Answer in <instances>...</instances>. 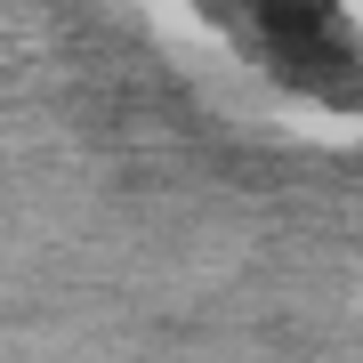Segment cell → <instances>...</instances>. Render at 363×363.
<instances>
[{
	"label": "cell",
	"instance_id": "1",
	"mask_svg": "<svg viewBox=\"0 0 363 363\" xmlns=\"http://www.w3.org/2000/svg\"><path fill=\"white\" fill-rule=\"evenodd\" d=\"M202 9L242 40V57H259L291 89H307L323 105L363 89V33H355L347 0H202Z\"/></svg>",
	"mask_w": 363,
	"mask_h": 363
}]
</instances>
